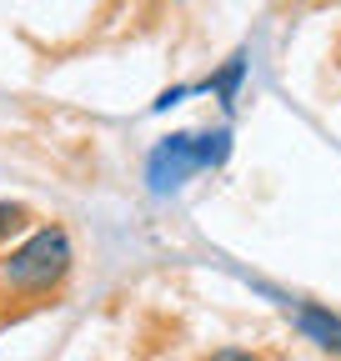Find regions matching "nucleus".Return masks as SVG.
Segmentation results:
<instances>
[{"label": "nucleus", "mask_w": 341, "mask_h": 361, "mask_svg": "<svg viewBox=\"0 0 341 361\" xmlns=\"http://www.w3.org/2000/svg\"><path fill=\"white\" fill-rule=\"evenodd\" d=\"M70 266H75V246L61 221L25 231L0 256V316H16L25 306L61 296V286L70 281Z\"/></svg>", "instance_id": "1"}, {"label": "nucleus", "mask_w": 341, "mask_h": 361, "mask_svg": "<svg viewBox=\"0 0 341 361\" xmlns=\"http://www.w3.org/2000/svg\"><path fill=\"white\" fill-rule=\"evenodd\" d=\"M151 186L166 191V186H181V180L196 171V135L181 130V135H166V141L151 151Z\"/></svg>", "instance_id": "2"}, {"label": "nucleus", "mask_w": 341, "mask_h": 361, "mask_svg": "<svg viewBox=\"0 0 341 361\" xmlns=\"http://www.w3.org/2000/svg\"><path fill=\"white\" fill-rule=\"evenodd\" d=\"M296 331H302L316 351L341 361V316L321 301H296Z\"/></svg>", "instance_id": "3"}, {"label": "nucleus", "mask_w": 341, "mask_h": 361, "mask_svg": "<svg viewBox=\"0 0 341 361\" xmlns=\"http://www.w3.org/2000/svg\"><path fill=\"white\" fill-rule=\"evenodd\" d=\"M30 231V206L25 201H0V246Z\"/></svg>", "instance_id": "4"}, {"label": "nucleus", "mask_w": 341, "mask_h": 361, "mask_svg": "<svg viewBox=\"0 0 341 361\" xmlns=\"http://www.w3.org/2000/svg\"><path fill=\"white\" fill-rule=\"evenodd\" d=\"M226 151H231V135H226V130H206V135H196V171L221 166Z\"/></svg>", "instance_id": "5"}, {"label": "nucleus", "mask_w": 341, "mask_h": 361, "mask_svg": "<svg viewBox=\"0 0 341 361\" xmlns=\"http://www.w3.org/2000/svg\"><path fill=\"white\" fill-rule=\"evenodd\" d=\"M241 71H246V61H241V56H231L221 75H211V80H206V85H211V90H216V96H221V106H231V101H236V85H241Z\"/></svg>", "instance_id": "6"}, {"label": "nucleus", "mask_w": 341, "mask_h": 361, "mask_svg": "<svg viewBox=\"0 0 341 361\" xmlns=\"http://www.w3.org/2000/svg\"><path fill=\"white\" fill-rule=\"evenodd\" d=\"M196 361H266V356L256 351V346H216V351H206Z\"/></svg>", "instance_id": "7"}, {"label": "nucleus", "mask_w": 341, "mask_h": 361, "mask_svg": "<svg viewBox=\"0 0 341 361\" xmlns=\"http://www.w3.org/2000/svg\"><path fill=\"white\" fill-rule=\"evenodd\" d=\"M106 6H125V0H106Z\"/></svg>", "instance_id": "8"}]
</instances>
